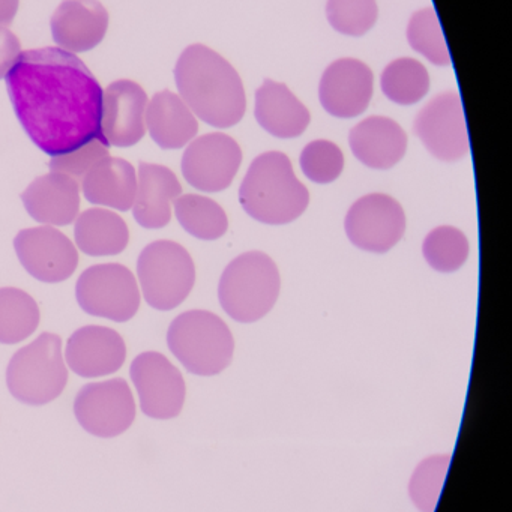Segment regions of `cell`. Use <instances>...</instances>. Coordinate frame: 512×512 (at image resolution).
Returning <instances> with one entry per match:
<instances>
[{"label":"cell","mask_w":512,"mask_h":512,"mask_svg":"<svg viewBox=\"0 0 512 512\" xmlns=\"http://www.w3.org/2000/svg\"><path fill=\"white\" fill-rule=\"evenodd\" d=\"M5 80L23 130L50 157L106 140L103 88L74 53L59 47L22 52Z\"/></svg>","instance_id":"1"},{"label":"cell","mask_w":512,"mask_h":512,"mask_svg":"<svg viewBox=\"0 0 512 512\" xmlns=\"http://www.w3.org/2000/svg\"><path fill=\"white\" fill-rule=\"evenodd\" d=\"M179 97L196 118L215 128L239 124L247 98L238 71L203 44L187 47L175 67Z\"/></svg>","instance_id":"2"},{"label":"cell","mask_w":512,"mask_h":512,"mask_svg":"<svg viewBox=\"0 0 512 512\" xmlns=\"http://www.w3.org/2000/svg\"><path fill=\"white\" fill-rule=\"evenodd\" d=\"M239 202L253 220L283 226L304 214L310 194L296 178L289 157L271 151L251 164L239 190Z\"/></svg>","instance_id":"3"},{"label":"cell","mask_w":512,"mask_h":512,"mask_svg":"<svg viewBox=\"0 0 512 512\" xmlns=\"http://www.w3.org/2000/svg\"><path fill=\"white\" fill-rule=\"evenodd\" d=\"M280 289V271L274 260L260 251H250L224 269L218 298L233 320L253 323L274 308Z\"/></svg>","instance_id":"4"},{"label":"cell","mask_w":512,"mask_h":512,"mask_svg":"<svg viewBox=\"0 0 512 512\" xmlns=\"http://www.w3.org/2000/svg\"><path fill=\"white\" fill-rule=\"evenodd\" d=\"M170 352L196 376H215L229 367L235 340L229 326L205 310L185 311L167 332Z\"/></svg>","instance_id":"5"},{"label":"cell","mask_w":512,"mask_h":512,"mask_svg":"<svg viewBox=\"0 0 512 512\" xmlns=\"http://www.w3.org/2000/svg\"><path fill=\"white\" fill-rule=\"evenodd\" d=\"M68 370L59 335L44 332L14 353L7 368L11 395L28 406L52 403L67 388Z\"/></svg>","instance_id":"6"},{"label":"cell","mask_w":512,"mask_h":512,"mask_svg":"<svg viewBox=\"0 0 512 512\" xmlns=\"http://www.w3.org/2000/svg\"><path fill=\"white\" fill-rule=\"evenodd\" d=\"M137 274L146 302L160 311L179 307L196 283V266L190 253L173 241L146 245L137 262Z\"/></svg>","instance_id":"7"},{"label":"cell","mask_w":512,"mask_h":512,"mask_svg":"<svg viewBox=\"0 0 512 512\" xmlns=\"http://www.w3.org/2000/svg\"><path fill=\"white\" fill-rule=\"evenodd\" d=\"M77 302L85 313L113 322H128L140 308V289L127 266L104 263L86 269L76 287Z\"/></svg>","instance_id":"8"},{"label":"cell","mask_w":512,"mask_h":512,"mask_svg":"<svg viewBox=\"0 0 512 512\" xmlns=\"http://www.w3.org/2000/svg\"><path fill=\"white\" fill-rule=\"evenodd\" d=\"M74 415L83 430L101 439L121 436L136 419V401L124 379L83 386L74 400Z\"/></svg>","instance_id":"9"},{"label":"cell","mask_w":512,"mask_h":512,"mask_svg":"<svg viewBox=\"0 0 512 512\" xmlns=\"http://www.w3.org/2000/svg\"><path fill=\"white\" fill-rule=\"evenodd\" d=\"M347 238L368 253H388L403 238L406 215L397 200L370 194L353 203L344 221Z\"/></svg>","instance_id":"10"},{"label":"cell","mask_w":512,"mask_h":512,"mask_svg":"<svg viewBox=\"0 0 512 512\" xmlns=\"http://www.w3.org/2000/svg\"><path fill=\"white\" fill-rule=\"evenodd\" d=\"M415 134L436 160L455 163L469 154V134L460 95H437L415 119Z\"/></svg>","instance_id":"11"},{"label":"cell","mask_w":512,"mask_h":512,"mask_svg":"<svg viewBox=\"0 0 512 512\" xmlns=\"http://www.w3.org/2000/svg\"><path fill=\"white\" fill-rule=\"evenodd\" d=\"M131 380L140 398V407L152 419H172L185 403V380L181 371L158 352H145L134 359Z\"/></svg>","instance_id":"12"},{"label":"cell","mask_w":512,"mask_h":512,"mask_svg":"<svg viewBox=\"0 0 512 512\" xmlns=\"http://www.w3.org/2000/svg\"><path fill=\"white\" fill-rule=\"evenodd\" d=\"M242 163L238 143L223 133L205 134L193 140L182 157L185 181L205 193H220L232 185Z\"/></svg>","instance_id":"13"},{"label":"cell","mask_w":512,"mask_h":512,"mask_svg":"<svg viewBox=\"0 0 512 512\" xmlns=\"http://www.w3.org/2000/svg\"><path fill=\"white\" fill-rule=\"evenodd\" d=\"M14 248L23 268L43 283H62L79 266L76 245L52 226L22 230L14 239Z\"/></svg>","instance_id":"14"},{"label":"cell","mask_w":512,"mask_h":512,"mask_svg":"<svg viewBox=\"0 0 512 512\" xmlns=\"http://www.w3.org/2000/svg\"><path fill=\"white\" fill-rule=\"evenodd\" d=\"M373 86V71L368 65L358 59H338L320 80V104L334 118H356L370 106Z\"/></svg>","instance_id":"15"},{"label":"cell","mask_w":512,"mask_h":512,"mask_svg":"<svg viewBox=\"0 0 512 512\" xmlns=\"http://www.w3.org/2000/svg\"><path fill=\"white\" fill-rule=\"evenodd\" d=\"M148 95L133 80H116L103 92L104 139L115 148H131L146 134Z\"/></svg>","instance_id":"16"},{"label":"cell","mask_w":512,"mask_h":512,"mask_svg":"<svg viewBox=\"0 0 512 512\" xmlns=\"http://www.w3.org/2000/svg\"><path fill=\"white\" fill-rule=\"evenodd\" d=\"M68 367L80 377L110 376L121 370L127 359L124 338L107 326H85L77 329L65 349Z\"/></svg>","instance_id":"17"},{"label":"cell","mask_w":512,"mask_h":512,"mask_svg":"<svg viewBox=\"0 0 512 512\" xmlns=\"http://www.w3.org/2000/svg\"><path fill=\"white\" fill-rule=\"evenodd\" d=\"M50 26L59 49L76 55L101 44L109 29V13L98 0H65Z\"/></svg>","instance_id":"18"},{"label":"cell","mask_w":512,"mask_h":512,"mask_svg":"<svg viewBox=\"0 0 512 512\" xmlns=\"http://www.w3.org/2000/svg\"><path fill=\"white\" fill-rule=\"evenodd\" d=\"M23 205L38 223L68 226L80 211V184L64 173L35 179L22 194Z\"/></svg>","instance_id":"19"},{"label":"cell","mask_w":512,"mask_h":512,"mask_svg":"<svg viewBox=\"0 0 512 512\" xmlns=\"http://www.w3.org/2000/svg\"><path fill=\"white\" fill-rule=\"evenodd\" d=\"M133 215L145 229H163L172 220V203L181 196L182 185L166 166L140 163Z\"/></svg>","instance_id":"20"},{"label":"cell","mask_w":512,"mask_h":512,"mask_svg":"<svg viewBox=\"0 0 512 512\" xmlns=\"http://www.w3.org/2000/svg\"><path fill=\"white\" fill-rule=\"evenodd\" d=\"M349 145L353 155L364 166L389 170L406 155L407 136L392 119L371 116L352 128Z\"/></svg>","instance_id":"21"},{"label":"cell","mask_w":512,"mask_h":512,"mask_svg":"<svg viewBox=\"0 0 512 512\" xmlns=\"http://www.w3.org/2000/svg\"><path fill=\"white\" fill-rule=\"evenodd\" d=\"M257 122L278 139H295L304 134L311 116L307 107L283 83L266 79L256 92Z\"/></svg>","instance_id":"22"},{"label":"cell","mask_w":512,"mask_h":512,"mask_svg":"<svg viewBox=\"0 0 512 512\" xmlns=\"http://www.w3.org/2000/svg\"><path fill=\"white\" fill-rule=\"evenodd\" d=\"M80 185L92 205L127 212L136 197L137 173L127 160L109 155L89 169Z\"/></svg>","instance_id":"23"},{"label":"cell","mask_w":512,"mask_h":512,"mask_svg":"<svg viewBox=\"0 0 512 512\" xmlns=\"http://www.w3.org/2000/svg\"><path fill=\"white\" fill-rule=\"evenodd\" d=\"M146 128L164 151L184 148L199 133V122L179 95L161 91L146 109Z\"/></svg>","instance_id":"24"},{"label":"cell","mask_w":512,"mask_h":512,"mask_svg":"<svg viewBox=\"0 0 512 512\" xmlns=\"http://www.w3.org/2000/svg\"><path fill=\"white\" fill-rule=\"evenodd\" d=\"M76 245L92 257L118 256L130 242L127 223L109 209H86L74 227Z\"/></svg>","instance_id":"25"},{"label":"cell","mask_w":512,"mask_h":512,"mask_svg":"<svg viewBox=\"0 0 512 512\" xmlns=\"http://www.w3.org/2000/svg\"><path fill=\"white\" fill-rule=\"evenodd\" d=\"M40 319V308L29 293L16 287L0 289V343H22L37 331Z\"/></svg>","instance_id":"26"},{"label":"cell","mask_w":512,"mask_h":512,"mask_svg":"<svg viewBox=\"0 0 512 512\" xmlns=\"http://www.w3.org/2000/svg\"><path fill=\"white\" fill-rule=\"evenodd\" d=\"M176 218L185 232L202 241H215L226 235L229 220L226 212L209 197L187 194L173 202Z\"/></svg>","instance_id":"27"},{"label":"cell","mask_w":512,"mask_h":512,"mask_svg":"<svg viewBox=\"0 0 512 512\" xmlns=\"http://www.w3.org/2000/svg\"><path fill=\"white\" fill-rule=\"evenodd\" d=\"M382 92L392 103L413 106L419 103L430 89L427 68L416 59L401 58L391 62L380 79Z\"/></svg>","instance_id":"28"},{"label":"cell","mask_w":512,"mask_h":512,"mask_svg":"<svg viewBox=\"0 0 512 512\" xmlns=\"http://www.w3.org/2000/svg\"><path fill=\"white\" fill-rule=\"evenodd\" d=\"M428 265L437 272L458 271L469 257V241L461 230L442 226L428 233L422 245Z\"/></svg>","instance_id":"29"},{"label":"cell","mask_w":512,"mask_h":512,"mask_svg":"<svg viewBox=\"0 0 512 512\" xmlns=\"http://www.w3.org/2000/svg\"><path fill=\"white\" fill-rule=\"evenodd\" d=\"M410 47L437 67L451 65L448 46L443 37L442 26L433 8H425L413 14L407 28Z\"/></svg>","instance_id":"30"},{"label":"cell","mask_w":512,"mask_h":512,"mask_svg":"<svg viewBox=\"0 0 512 512\" xmlns=\"http://www.w3.org/2000/svg\"><path fill=\"white\" fill-rule=\"evenodd\" d=\"M376 0H328L326 17L329 25L347 37H362L377 22Z\"/></svg>","instance_id":"31"},{"label":"cell","mask_w":512,"mask_h":512,"mask_svg":"<svg viewBox=\"0 0 512 512\" xmlns=\"http://www.w3.org/2000/svg\"><path fill=\"white\" fill-rule=\"evenodd\" d=\"M301 169L314 184H331L343 172V152L329 140H314L302 151Z\"/></svg>","instance_id":"32"},{"label":"cell","mask_w":512,"mask_h":512,"mask_svg":"<svg viewBox=\"0 0 512 512\" xmlns=\"http://www.w3.org/2000/svg\"><path fill=\"white\" fill-rule=\"evenodd\" d=\"M448 460V457L445 460L440 457L430 458V460H425L418 470H415L412 485H410V496L421 511L433 512L437 496L442 488Z\"/></svg>","instance_id":"33"},{"label":"cell","mask_w":512,"mask_h":512,"mask_svg":"<svg viewBox=\"0 0 512 512\" xmlns=\"http://www.w3.org/2000/svg\"><path fill=\"white\" fill-rule=\"evenodd\" d=\"M109 148V143L106 140H92V142L86 143L82 148L76 149L70 154L53 157L49 163L50 170L71 176L80 184L95 163L109 157Z\"/></svg>","instance_id":"34"},{"label":"cell","mask_w":512,"mask_h":512,"mask_svg":"<svg viewBox=\"0 0 512 512\" xmlns=\"http://www.w3.org/2000/svg\"><path fill=\"white\" fill-rule=\"evenodd\" d=\"M22 55L19 38L8 28H0V80L5 79Z\"/></svg>","instance_id":"35"},{"label":"cell","mask_w":512,"mask_h":512,"mask_svg":"<svg viewBox=\"0 0 512 512\" xmlns=\"http://www.w3.org/2000/svg\"><path fill=\"white\" fill-rule=\"evenodd\" d=\"M20 0H0V28H8L16 19Z\"/></svg>","instance_id":"36"}]
</instances>
